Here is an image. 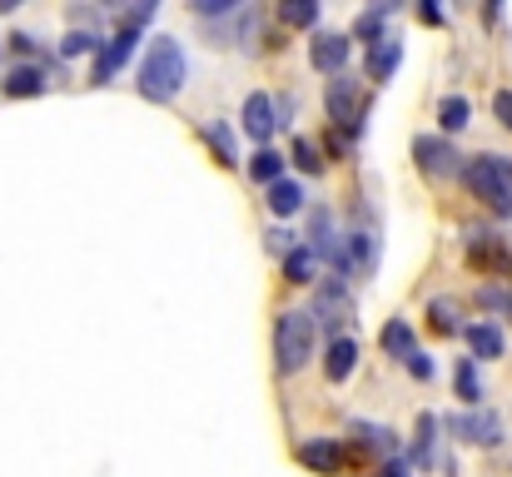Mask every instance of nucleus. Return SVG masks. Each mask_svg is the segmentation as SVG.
Wrapping results in <instances>:
<instances>
[{
	"mask_svg": "<svg viewBox=\"0 0 512 477\" xmlns=\"http://www.w3.org/2000/svg\"><path fill=\"white\" fill-rule=\"evenodd\" d=\"M468 120H473V105H468L463 95H448V100L438 105V125H443L448 135H458V130H468Z\"/></svg>",
	"mask_w": 512,
	"mask_h": 477,
	"instance_id": "20",
	"label": "nucleus"
},
{
	"mask_svg": "<svg viewBox=\"0 0 512 477\" xmlns=\"http://www.w3.org/2000/svg\"><path fill=\"white\" fill-rule=\"evenodd\" d=\"M433 443H438V418H433V413H423V418H418V428H413V458H418L423 468H428V463H438Z\"/></svg>",
	"mask_w": 512,
	"mask_h": 477,
	"instance_id": "19",
	"label": "nucleus"
},
{
	"mask_svg": "<svg viewBox=\"0 0 512 477\" xmlns=\"http://www.w3.org/2000/svg\"><path fill=\"white\" fill-rule=\"evenodd\" d=\"M448 428H453L463 443H478V448H488V443L503 438V418H498V413H458Z\"/></svg>",
	"mask_w": 512,
	"mask_h": 477,
	"instance_id": "9",
	"label": "nucleus"
},
{
	"mask_svg": "<svg viewBox=\"0 0 512 477\" xmlns=\"http://www.w3.org/2000/svg\"><path fill=\"white\" fill-rule=\"evenodd\" d=\"M383 20H388V5H373V10H363V15L353 20V35H358V40H373V35L383 30Z\"/></svg>",
	"mask_w": 512,
	"mask_h": 477,
	"instance_id": "25",
	"label": "nucleus"
},
{
	"mask_svg": "<svg viewBox=\"0 0 512 477\" xmlns=\"http://www.w3.org/2000/svg\"><path fill=\"white\" fill-rule=\"evenodd\" d=\"M289 239H294V234H289V229H274V234H269V239H264V244H269V249H274V254H279V249H289Z\"/></svg>",
	"mask_w": 512,
	"mask_h": 477,
	"instance_id": "33",
	"label": "nucleus"
},
{
	"mask_svg": "<svg viewBox=\"0 0 512 477\" xmlns=\"http://www.w3.org/2000/svg\"><path fill=\"white\" fill-rule=\"evenodd\" d=\"M279 15H284L289 25H299V30H304V25H314V20H319V5H314V0H289Z\"/></svg>",
	"mask_w": 512,
	"mask_h": 477,
	"instance_id": "26",
	"label": "nucleus"
},
{
	"mask_svg": "<svg viewBox=\"0 0 512 477\" xmlns=\"http://www.w3.org/2000/svg\"><path fill=\"white\" fill-rule=\"evenodd\" d=\"M314 328H329L334 338H343V323L353 318V299H348V289H343V279H329V284H319V294H314Z\"/></svg>",
	"mask_w": 512,
	"mask_h": 477,
	"instance_id": "4",
	"label": "nucleus"
},
{
	"mask_svg": "<svg viewBox=\"0 0 512 477\" xmlns=\"http://www.w3.org/2000/svg\"><path fill=\"white\" fill-rule=\"evenodd\" d=\"M398 60H403V45L388 35V45H373V55H368V80H388L398 70Z\"/></svg>",
	"mask_w": 512,
	"mask_h": 477,
	"instance_id": "17",
	"label": "nucleus"
},
{
	"mask_svg": "<svg viewBox=\"0 0 512 477\" xmlns=\"http://www.w3.org/2000/svg\"><path fill=\"white\" fill-rule=\"evenodd\" d=\"M378 343H383V353H388V358H408V353H413V328H408V318L383 323Z\"/></svg>",
	"mask_w": 512,
	"mask_h": 477,
	"instance_id": "16",
	"label": "nucleus"
},
{
	"mask_svg": "<svg viewBox=\"0 0 512 477\" xmlns=\"http://www.w3.org/2000/svg\"><path fill=\"white\" fill-rule=\"evenodd\" d=\"M324 105H329V120H334V125H353V130H358V120H363V90H358V80H353L348 70L329 80Z\"/></svg>",
	"mask_w": 512,
	"mask_h": 477,
	"instance_id": "5",
	"label": "nucleus"
},
{
	"mask_svg": "<svg viewBox=\"0 0 512 477\" xmlns=\"http://www.w3.org/2000/svg\"><path fill=\"white\" fill-rule=\"evenodd\" d=\"M413 159H418V169L433 174V179H448V174L463 169V164H458V150H453L448 140H438V135H418V140H413Z\"/></svg>",
	"mask_w": 512,
	"mask_h": 477,
	"instance_id": "6",
	"label": "nucleus"
},
{
	"mask_svg": "<svg viewBox=\"0 0 512 477\" xmlns=\"http://www.w3.org/2000/svg\"><path fill=\"white\" fill-rule=\"evenodd\" d=\"M418 20H428V25H438V20H443V10H438V5H418Z\"/></svg>",
	"mask_w": 512,
	"mask_h": 477,
	"instance_id": "34",
	"label": "nucleus"
},
{
	"mask_svg": "<svg viewBox=\"0 0 512 477\" xmlns=\"http://www.w3.org/2000/svg\"><path fill=\"white\" fill-rule=\"evenodd\" d=\"M408 373H413V378H423V383H428V378H433V358H428V353H418V348H413V353H408Z\"/></svg>",
	"mask_w": 512,
	"mask_h": 477,
	"instance_id": "30",
	"label": "nucleus"
},
{
	"mask_svg": "<svg viewBox=\"0 0 512 477\" xmlns=\"http://www.w3.org/2000/svg\"><path fill=\"white\" fill-rule=\"evenodd\" d=\"M358 368V343L343 333V338H334L329 343V358H324V373H329V383H343L348 373Z\"/></svg>",
	"mask_w": 512,
	"mask_h": 477,
	"instance_id": "13",
	"label": "nucleus"
},
{
	"mask_svg": "<svg viewBox=\"0 0 512 477\" xmlns=\"http://www.w3.org/2000/svg\"><path fill=\"white\" fill-rule=\"evenodd\" d=\"M314 318L309 309H284L274 318V358H279V373H299L309 358H314Z\"/></svg>",
	"mask_w": 512,
	"mask_h": 477,
	"instance_id": "2",
	"label": "nucleus"
},
{
	"mask_svg": "<svg viewBox=\"0 0 512 477\" xmlns=\"http://www.w3.org/2000/svg\"><path fill=\"white\" fill-rule=\"evenodd\" d=\"M264 204H269L279 219H289V214H299V209H304V184H299V179H274Z\"/></svg>",
	"mask_w": 512,
	"mask_h": 477,
	"instance_id": "14",
	"label": "nucleus"
},
{
	"mask_svg": "<svg viewBox=\"0 0 512 477\" xmlns=\"http://www.w3.org/2000/svg\"><path fill=\"white\" fill-rule=\"evenodd\" d=\"M299 463H304V468H314V473L334 477L343 468V443L339 438H309V443L299 448Z\"/></svg>",
	"mask_w": 512,
	"mask_h": 477,
	"instance_id": "10",
	"label": "nucleus"
},
{
	"mask_svg": "<svg viewBox=\"0 0 512 477\" xmlns=\"http://www.w3.org/2000/svg\"><path fill=\"white\" fill-rule=\"evenodd\" d=\"M348 50H353L348 35L324 30V35H314V45H309V65L324 70V75H343V70H348Z\"/></svg>",
	"mask_w": 512,
	"mask_h": 477,
	"instance_id": "7",
	"label": "nucleus"
},
{
	"mask_svg": "<svg viewBox=\"0 0 512 477\" xmlns=\"http://www.w3.org/2000/svg\"><path fill=\"white\" fill-rule=\"evenodd\" d=\"M130 50H135V30H115L110 45H100V55H95V80H110L130 60Z\"/></svg>",
	"mask_w": 512,
	"mask_h": 477,
	"instance_id": "12",
	"label": "nucleus"
},
{
	"mask_svg": "<svg viewBox=\"0 0 512 477\" xmlns=\"http://www.w3.org/2000/svg\"><path fill=\"white\" fill-rule=\"evenodd\" d=\"M378 477H408V468H403V463L393 458V463H388V468H383V473H378Z\"/></svg>",
	"mask_w": 512,
	"mask_h": 477,
	"instance_id": "35",
	"label": "nucleus"
},
{
	"mask_svg": "<svg viewBox=\"0 0 512 477\" xmlns=\"http://www.w3.org/2000/svg\"><path fill=\"white\" fill-rule=\"evenodd\" d=\"M453 383H458V398H463V403H478V398H483V378H478V363H473V358H458Z\"/></svg>",
	"mask_w": 512,
	"mask_h": 477,
	"instance_id": "21",
	"label": "nucleus"
},
{
	"mask_svg": "<svg viewBox=\"0 0 512 477\" xmlns=\"http://www.w3.org/2000/svg\"><path fill=\"white\" fill-rule=\"evenodd\" d=\"M45 90V75L35 70V65H15L10 75H5V95L10 100H20V95H40Z\"/></svg>",
	"mask_w": 512,
	"mask_h": 477,
	"instance_id": "18",
	"label": "nucleus"
},
{
	"mask_svg": "<svg viewBox=\"0 0 512 477\" xmlns=\"http://www.w3.org/2000/svg\"><path fill=\"white\" fill-rule=\"evenodd\" d=\"M314 274H319V254H314V249L299 244V249L284 254V279H289V284H314Z\"/></svg>",
	"mask_w": 512,
	"mask_h": 477,
	"instance_id": "15",
	"label": "nucleus"
},
{
	"mask_svg": "<svg viewBox=\"0 0 512 477\" xmlns=\"http://www.w3.org/2000/svg\"><path fill=\"white\" fill-rule=\"evenodd\" d=\"M458 174H463V184L473 189V199H483L493 214L508 219L512 214V184H508V174H503V164H498V155H473Z\"/></svg>",
	"mask_w": 512,
	"mask_h": 477,
	"instance_id": "3",
	"label": "nucleus"
},
{
	"mask_svg": "<svg viewBox=\"0 0 512 477\" xmlns=\"http://www.w3.org/2000/svg\"><path fill=\"white\" fill-rule=\"evenodd\" d=\"M204 135H209V145H214V155L224 159V164H234V135H229V130H219V125H209V130H204Z\"/></svg>",
	"mask_w": 512,
	"mask_h": 477,
	"instance_id": "28",
	"label": "nucleus"
},
{
	"mask_svg": "<svg viewBox=\"0 0 512 477\" xmlns=\"http://www.w3.org/2000/svg\"><path fill=\"white\" fill-rule=\"evenodd\" d=\"M294 164H299L304 174H324V155H319V145H314V140H304V135L294 140Z\"/></svg>",
	"mask_w": 512,
	"mask_h": 477,
	"instance_id": "24",
	"label": "nucleus"
},
{
	"mask_svg": "<svg viewBox=\"0 0 512 477\" xmlns=\"http://www.w3.org/2000/svg\"><path fill=\"white\" fill-rule=\"evenodd\" d=\"M184 80H189V60H184L179 40L174 35H155L145 60H140V80H135L140 95L145 100H174L184 90Z\"/></svg>",
	"mask_w": 512,
	"mask_h": 477,
	"instance_id": "1",
	"label": "nucleus"
},
{
	"mask_svg": "<svg viewBox=\"0 0 512 477\" xmlns=\"http://www.w3.org/2000/svg\"><path fill=\"white\" fill-rule=\"evenodd\" d=\"M493 110H498V120L512 130V90H498V95H493Z\"/></svg>",
	"mask_w": 512,
	"mask_h": 477,
	"instance_id": "31",
	"label": "nucleus"
},
{
	"mask_svg": "<svg viewBox=\"0 0 512 477\" xmlns=\"http://www.w3.org/2000/svg\"><path fill=\"white\" fill-rule=\"evenodd\" d=\"M428 314H433V333H458V304L453 299H433Z\"/></svg>",
	"mask_w": 512,
	"mask_h": 477,
	"instance_id": "23",
	"label": "nucleus"
},
{
	"mask_svg": "<svg viewBox=\"0 0 512 477\" xmlns=\"http://www.w3.org/2000/svg\"><path fill=\"white\" fill-rule=\"evenodd\" d=\"M249 174H254V179H259V184H274V179H284V155H279V150H269V145H264V150H259V155L249 159Z\"/></svg>",
	"mask_w": 512,
	"mask_h": 477,
	"instance_id": "22",
	"label": "nucleus"
},
{
	"mask_svg": "<svg viewBox=\"0 0 512 477\" xmlns=\"http://www.w3.org/2000/svg\"><path fill=\"white\" fill-rule=\"evenodd\" d=\"M85 50H95V35H85V30H70L60 40V55H85Z\"/></svg>",
	"mask_w": 512,
	"mask_h": 477,
	"instance_id": "29",
	"label": "nucleus"
},
{
	"mask_svg": "<svg viewBox=\"0 0 512 477\" xmlns=\"http://www.w3.org/2000/svg\"><path fill=\"white\" fill-rule=\"evenodd\" d=\"M274 130H279V115H274V100H269L264 90H254V95L244 100V135H249V140H259V150H264Z\"/></svg>",
	"mask_w": 512,
	"mask_h": 477,
	"instance_id": "8",
	"label": "nucleus"
},
{
	"mask_svg": "<svg viewBox=\"0 0 512 477\" xmlns=\"http://www.w3.org/2000/svg\"><path fill=\"white\" fill-rule=\"evenodd\" d=\"M194 10H199V15H229L234 5H229V0H199Z\"/></svg>",
	"mask_w": 512,
	"mask_h": 477,
	"instance_id": "32",
	"label": "nucleus"
},
{
	"mask_svg": "<svg viewBox=\"0 0 512 477\" xmlns=\"http://www.w3.org/2000/svg\"><path fill=\"white\" fill-rule=\"evenodd\" d=\"M463 338H468V348H473V363L503 358V348H508V333H503L498 323H468Z\"/></svg>",
	"mask_w": 512,
	"mask_h": 477,
	"instance_id": "11",
	"label": "nucleus"
},
{
	"mask_svg": "<svg viewBox=\"0 0 512 477\" xmlns=\"http://www.w3.org/2000/svg\"><path fill=\"white\" fill-rule=\"evenodd\" d=\"M358 433H363V443H368L373 453H393V448H398L388 428H373V423H358Z\"/></svg>",
	"mask_w": 512,
	"mask_h": 477,
	"instance_id": "27",
	"label": "nucleus"
}]
</instances>
